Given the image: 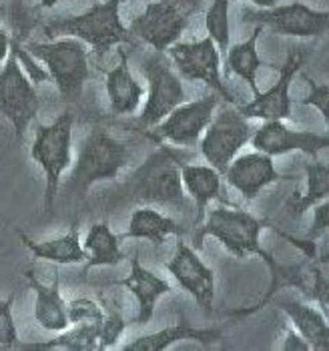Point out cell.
I'll use <instances>...</instances> for the list:
<instances>
[{
    "instance_id": "cell-9",
    "label": "cell",
    "mask_w": 329,
    "mask_h": 351,
    "mask_svg": "<svg viewBox=\"0 0 329 351\" xmlns=\"http://www.w3.org/2000/svg\"><path fill=\"white\" fill-rule=\"evenodd\" d=\"M143 73L147 77V99L143 112L138 114V125L143 129H153L164 117L187 101V93L179 75L171 69L163 53H153L143 58Z\"/></svg>"
},
{
    "instance_id": "cell-22",
    "label": "cell",
    "mask_w": 329,
    "mask_h": 351,
    "mask_svg": "<svg viewBox=\"0 0 329 351\" xmlns=\"http://www.w3.org/2000/svg\"><path fill=\"white\" fill-rule=\"evenodd\" d=\"M105 90L114 114H133L143 101V86L129 69L127 53H119V64L107 71Z\"/></svg>"
},
{
    "instance_id": "cell-35",
    "label": "cell",
    "mask_w": 329,
    "mask_h": 351,
    "mask_svg": "<svg viewBox=\"0 0 329 351\" xmlns=\"http://www.w3.org/2000/svg\"><path fill=\"white\" fill-rule=\"evenodd\" d=\"M313 209H315V215H313L311 229L307 231V239H311V241H317L321 235H326V233H328V227H329L328 201H321V203H317Z\"/></svg>"
},
{
    "instance_id": "cell-26",
    "label": "cell",
    "mask_w": 329,
    "mask_h": 351,
    "mask_svg": "<svg viewBox=\"0 0 329 351\" xmlns=\"http://www.w3.org/2000/svg\"><path fill=\"white\" fill-rule=\"evenodd\" d=\"M82 247L86 251V267H84L86 271L95 267H114L125 261L121 237L112 233L107 221H99L90 225Z\"/></svg>"
},
{
    "instance_id": "cell-21",
    "label": "cell",
    "mask_w": 329,
    "mask_h": 351,
    "mask_svg": "<svg viewBox=\"0 0 329 351\" xmlns=\"http://www.w3.org/2000/svg\"><path fill=\"white\" fill-rule=\"evenodd\" d=\"M25 279H27L28 287L34 291V319L45 331L58 333L64 331L71 322L66 315V301L62 299V293L58 289V283L53 285H45L34 271H25Z\"/></svg>"
},
{
    "instance_id": "cell-16",
    "label": "cell",
    "mask_w": 329,
    "mask_h": 351,
    "mask_svg": "<svg viewBox=\"0 0 329 351\" xmlns=\"http://www.w3.org/2000/svg\"><path fill=\"white\" fill-rule=\"evenodd\" d=\"M164 267L201 309L211 313L215 301V273L195 253L191 245L179 241L173 259Z\"/></svg>"
},
{
    "instance_id": "cell-17",
    "label": "cell",
    "mask_w": 329,
    "mask_h": 351,
    "mask_svg": "<svg viewBox=\"0 0 329 351\" xmlns=\"http://www.w3.org/2000/svg\"><path fill=\"white\" fill-rule=\"evenodd\" d=\"M223 175L233 189L243 195L245 201H255L261 191L283 179L275 169L273 157L259 151L235 157Z\"/></svg>"
},
{
    "instance_id": "cell-2",
    "label": "cell",
    "mask_w": 329,
    "mask_h": 351,
    "mask_svg": "<svg viewBox=\"0 0 329 351\" xmlns=\"http://www.w3.org/2000/svg\"><path fill=\"white\" fill-rule=\"evenodd\" d=\"M267 227V221H261L249 211L243 209H231L225 205H217L205 219L203 227L199 229L195 241L199 243L203 237L217 239L233 257L245 259L249 255L261 257L269 271H273L277 261L271 253H267L261 247V233Z\"/></svg>"
},
{
    "instance_id": "cell-20",
    "label": "cell",
    "mask_w": 329,
    "mask_h": 351,
    "mask_svg": "<svg viewBox=\"0 0 329 351\" xmlns=\"http://www.w3.org/2000/svg\"><path fill=\"white\" fill-rule=\"evenodd\" d=\"M221 339V329L215 327H205V329H197L193 325L179 322L175 325L163 327L159 331H153L149 335H141L137 339H133L131 343H127L123 350L125 351H164L173 348L175 343L181 341H197L203 346H213Z\"/></svg>"
},
{
    "instance_id": "cell-10",
    "label": "cell",
    "mask_w": 329,
    "mask_h": 351,
    "mask_svg": "<svg viewBox=\"0 0 329 351\" xmlns=\"http://www.w3.org/2000/svg\"><path fill=\"white\" fill-rule=\"evenodd\" d=\"M38 108V93L10 49L0 69V114L12 125L16 141L25 136Z\"/></svg>"
},
{
    "instance_id": "cell-12",
    "label": "cell",
    "mask_w": 329,
    "mask_h": 351,
    "mask_svg": "<svg viewBox=\"0 0 329 351\" xmlns=\"http://www.w3.org/2000/svg\"><path fill=\"white\" fill-rule=\"evenodd\" d=\"M167 53L183 79L205 82L223 101H235L221 81V53L209 36L195 43H175L167 49Z\"/></svg>"
},
{
    "instance_id": "cell-39",
    "label": "cell",
    "mask_w": 329,
    "mask_h": 351,
    "mask_svg": "<svg viewBox=\"0 0 329 351\" xmlns=\"http://www.w3.org/2000/svg\"><path fill=\"white\" fill-rule=\"evenodd\" d=\"M56 4H58V0H40V6L42 8H53Z\"/></svg>"
},
{
    "instance_id": "cell-29",
    "label": "cell",
    "mask_w": 329,
    "mask_h": 351,
    "mask_svg": "<svg viewBox=\"0 0 329 351\" xmlns=\"http://www.w3.org/2000/svg\"><path fill=\"white\" fill-rule=\"evenodd\" d=\"M99 327L101 325L75 324L73 329L58 331L55 339L42 343H19L21 350H66V351H95L99 350Z\"/></svg>"
},
{
    "instance_id": "cell-7",
    "label": "cell",
    "mask_w": 329,
    "mask_h": 351,
    "mask_svg": "<svg viewBox=\"0 0 329 351\" xmlns=\"http://www.w3.org/2000/svg\"><path fill=\"white\" fill-rule=\"evenodd\" d=\"M197 8V0H157L149 2L145 10L129 25V32L149 45L155 53H167L179 43L189 25V16Z\"/></svg>"
},
{
    "instance_id": "cell-33",
    "label": "cell",
    "mask_w": 329,
    "mask_h": 351,
    "mask_svg": "<svg viewBox=\"0 0 329 351\" xmlns=\"http://www.w3.org/2000/svg\"><path fill=\"white\" fill-rule=\"evenodd\" d=\"M127 329L125 317L112 307L109 313L103 317V324L99 327V350H110L119 343L121 335Z\"/></svg>"
},
{
    "instance_id": "cell-18",
    "label": "cell",
    "mask_w": 329,
    "mask_h": 351,
    "mask_svg": "<svg viewBox=\"0 0 329 351\" xmlns=\"http://www.w3.org/2000/svg\"><path fill=\"white\" fill-rule=\"evenodd\" d=\"M117 285L129 289L135 295V299H137V315L133 319V324L137 325L149 324L153 319V315H155V307H157L159 299L173 291L169 281H164L163 277H159L153 271L143 267L138 257L131 259L129 275L125 279L117 281Z\"/></svg>"
},
{
    "instance_id": "cell-19",
    "label": "cell",
    "mask_w": 329,
    "mask_h": 351,
    "mask_svg": "<svg viewBox=\"0 0 329 351\" xmlns=\"http://www.w3.org/2000/svg\"><path fill=\"white\" fill-rule=\"evenodd\" d=\"M275 305L291 319L293 329L302 333L311 351H329L328 315L321 309L289 298L275 299Z\"/></svg>"
},
{
    "instance_id": "cell-4",
    "label": "cell",
    "mask_w": 329,
    "mask_h": 351,
    "mask_svg": "<svg viewBox=\"0 0 329 351\" xmlns=\"http://www.w3.org/2000/svg\"><path fill=\"white\" fill-rule=\"evenodd\" d=\"M49 36H75L88 45L97 54H103L110 47L129 43L131 32L121 21V2L105 0L86 8L81 14L53 21L45 27Z\"/></svg>"
},
{
    "instance_id": "cell-30",
    "label": "cell",
    "mask_w": 329,
    "mask_h": 351,
    "mask_svg": "<svg viewBox=\"0 0 329 351\" xmlns=\"http://www.w3.org/2000/svg\"><path fill=\"white\" fill-rule=\"evenodd\" d=\"M205 28L207 36L215 43L219 53H227L231 38V23H229V0H211L205 12Z\"/></svg>"
},
{
    "instance_id": "cell-31",
    "label": "cell",
    "mask_w": 329,
    "mask_h": 351,
    "mask_svg": "<svg viewBox=\"0 0 329 351\" xmlns=\"http://www.w3.org/2000/svg\"><path fill=\"white\" fill-rule=\"evenodd\" d=\"M66 315L71 324H84V325H101L105 311L103 307L88 298H77L71 303H66Z\"/></svg>"
},
{
    "instance_id": "cell-32",
    "label": "cell",
    "mask_w": 329,
    "mask_h": 351,
    "mask_svg": "<svg viewBox=\"0 0 329 351\" xmlns=\"http://www.w3.org/2000/svg\"><path fill=\"white\" fill-rule=\"evenodd\" d=\"M14 295L0 299V350H12L19 348V331L12 315Z\"/></svg>"
},
{
    "instance_id": "cell-28",
    "label": "cell",
    "mask_w": 329,
    "mask_h": 351,
    "mask_svg": "<svg viewBox=\"0 0 329 351\" xmlns=\"http://www.w3.org/2000/svg\"><path fill=\"white\" fill-rule=\"evenodd\" d=\"M263 32V27H255L253 34L243 40V43H237L233 45L231 49H227V71L239 79H243L247 82V86L251 88L253 97L259 93V86H257V73L259 69L263 66L259 53H257V43H259V36Z\"/></svg>"
},
{
    "instance_id": "cell-5",
    "label": "cell",
    "mask_w": 329,
    "mask_h": 351,
    "mask_svg": "<svg viewBox=\"0 0 329 351\" xmlns=\"http://www.w3.org/2000/svg\"><path fill=\"white\" fill-rule=\"evenodd\" d=\"M38 62L45 64L51 81L66 101H79L84 82L90 77L86 45L75 36H56L47 43H30L25 47Z\"/></svg>"
},
{
    "instance_id": "cell-34",
    "label": "cell",
    "mask_w": 329,
    "mask_h": 351,
    "mask_svg": "<svg viewBox=\"0 0 329 351\" xmlns=\"http://www.w3.org/2000/svg\"><path fill=\"white\" fill-rule=\"evenodd\" d=\"M307 86H309V95H307V99H303L302 105L305 107H313L319 110V114L324 117V121H326V125H328L329 121V86L326 82H321V84H317V82H313L311 79H307Z\"/></svg>"
},
{
    "instance_id": "cell-40",
    "label": "cell",
    "mask_w": 329,
    "mask_h": 351,
    "mask_svg": "<svg viewBox=\"0 0 329 351\" xmlns=\"http://www.w3.org/2000/svg\"><path fill=\"white\" fill-rule=\"evenodd\" d=\"M119 2H121V4H123V2H131V0H119Z\"/></svg>"
},
{
    "instance_id": "cell-13",
    "label": "cell",
    "mask_w": 329,
    "mask_h": 351,
    "mask_svg": "<svg viewBox=\"0 0 329 351\" xmlns=\"http://www.w3.org/2000/svg\"><path fill=\"white\" fill-rule=\"evenodd\" d=\"M219 107V95H209L197 101H185L173 108L153 129V138L167 141L179 147H193L207 129L213 112Z\"/></svg>"
},
{
    "instance_id": "cell-27",
    "label": "cell",
    "mask_w": 329,
    "mask_h": 351,
    "mask_svg": "<svg viewBox=\"0 0 329 351\" xmlns=\"http://www.w3.org/2000/svg\"><path fill=\"white\" fill-rule=\"evenodd\" d=\"M305 193H295L287 201V211L291 219H302L317 203L329 197V167L326 162H305Z\"/></svg>"
},
{
    "instance_id": "cell-11",
    "label": "cell",
    "mask_w": 329,
    "mask_h": 351,
    "mask_svg": "<svg viewBox=\"0 0 329 351\" xmlns=\"http://www.w3.org/2000/svg\"><path fill=\"white\" fill-rule=\"evenodd\" d=\"M243 23L267 27L293 38H319L328 32L329 12L315 10L303 2L275 4L271 8H247Z\"/></svg>"
},
{
    "instance_id": "cell-23",
    "label": "cell",
    "mask_w": 329,
    "mask_h": 351,
    "mask_svg": "<svg viewBox=\"0 0 329 351\" xmlns=\"http://www.w3.org/2000/svg\"><path fill=\"white\" fill-rule=\"evenodd\" d=\"M19 237L32 253L34 259H42L56 265H77V263L86 261V251L82 247L79 229L75 227L69 233L55 239H47V241H34L25 233H19Z\"/></svg>"
},
{
    "instance_id": "cell-38",
    "label": "cell",
    "mask_w": 329,
    "mask_h": 351,
    "mask_svg": "<svg viewBox=\"0 0 329 351\" xmlns=\"http://www.w3.org/2000/svg\"><path fill=\"white\" fill-rule=\"evenodd\" d=\"M247 2H251L255 8H271L275 4H279L281 0H247Z\"/></svg>"
},
{
    "instance_id": "cell-3",
    "label": "cell",
    "mask_w": 329,
    "mask_h": 351,
    "mask_svg": "<svg viewBox=\"0 0 329 351\" xmlns=\"http://www.w3.org/2000/svg\"><path fill=\"white\" fill-rule=\"evenodd\" d=\"M129 165V149L105 129H93L82 141L69 179V193L84 197L95 183L112 181Z\"/></svg>"
},
{
    "instance_id": "cell-1",
    "label": "cell",
    "mask_w": 329,
    "mask_h": 351,
    "mask_svg": "<svg viewBox=\"0 0 329 351\" xmlns=\"http://www.w3.org/2000/svg\"><path fill=\"white\" fill-rule=\"evenodd\" d=\"M127 201L164 205L187 211V193L181 181V161L169 147H159L135 169L123 187Z\"/></svg>"
},
{
    "instance_id": "cell-24",
    "label": "cell",
    "mask_w": 329,
    "mask_h": 351,
    "mask_svg": "<svg viewBox=\"0 0 329 351\" xmlns=\"http://www.w3.org/2000/svg\"><path fill=\"white\" fill-rule=\"evenodd\" d=\"M183 227L173 219V217L163 215L155 207H137L133 215L129 219V227L121 239H145L155 245H163L167 237L171 235H183Z\"/></svg>"
},
{
    "instance_id": "cell-6",
    "label": "cell",
    "mask_w": 329,
    "mask_h": 351,
    "mask_svg": "<svg viewBox=\"0 0 329 351\" xmlns=\"http://www.w3.org/2000/svg\"><path fill=\"white\" fill-rule=\"evenodd\" d=\"M73 112L64 110L53 123L38 125L30 147L32 161L45 173V209L51 211L55 205L60 179L73 165Z\"/></svg>"
},
{
    "instance_id": "cell-37",
    "label": "cell",
    "mask_w": 329,
    "mask_h": 351,
    "mask_svg": "<svg viewBox=\"0 0 329 351\" xmlns=\"http://www.w3.org/2000/svg\"><path fill=\"white\" fill-rule=\"evenodd\" d=\"M10 36H8V32L4 30V28H0V66H2V62L6 60V56L10 53Z\"/></svg>"
},
{
    "instance_id": "cell-25",
    "label": "cell",
    "mask_w": 329,
    "mask_h": 351,
    "mask_svg": "<svg viewBox=\"0 0 329 351\" xmlns=\"http://www.w3.org/2000/svg\"><path fill=\"white\" fill-rule=\"evenodd\" d=\"M183 189L195 203V221L201 223L207 213V205L221 195V175L211 165H183L181 162Z\"/></svg>"
},
{
    "instance_id": "cell-14",
    "label": "cell",
    "mask_w": 329,
    "mask_h": 351,
    "mask_svg": "<svg viewBox=\"0 0 329 351\" xmlns=\"http://www.w3.org/2000/svg\"><path fill=\"white\" fill-rule=\"evenodd\" d=\"M251 145L255 151L269 157L300 151L317 159V155L329 147V136L313 131H293L285 125V121H263V125L251 135Z\"/></svg>"
},
{
    "instance_id": "cell-8",
    "label": "cell",
    "mask_w": 329,
    "mask_h": 351,
    "mask_svg": "<svg viewBox=\"0 0 329 351\" xmlns=\"http://www.w3.org/2000/svg\"><path fill=\"white\" fill-rule=\"evenodd\" d=\"M253 129L239 107H225L213 112L207 129L199 138V151L221 177L227 165L251 141Z\"/></svg>"
},
{
    "instance_id": "cell-15",
    "label": "cell",
    "mask_w": 329,
    "mask_h": 351,
    "mask_svg": "<svg viewBox=\"0 0 329 351\" xmlns=\"http://www.w3.org/2000/svg\"><path fill=\"white\" fill-rule=\"evenodd\" d=\"M305 54L293 49L287 54L283 66H275L279 71V79L265 93H257L251 103H247L239 110L247 119H261V121H287L291 117V82L295 75L302 71Z\"/></svg>"
},
{
    "instance_id": "cell-36",
    "label": "cell",
    "mask_w": 329,
    "mask_h": 351,
    "mask_svg": "<svg viewBox=\"0 0 329 351\" xmlns=\"http://www.w3.org/2000/svg\"><path fill=\"white\" fill-rule=\"evenodd\" d=\"M283 351H311L309 343L303 339V335L297 329H287L285 331V339L281 343Z\"/></svg>"
}]
</instances>
